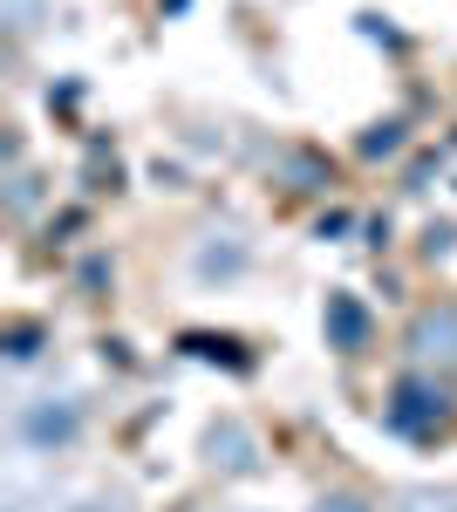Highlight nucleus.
Instances as JSON below:
<instances>
[{
  "label": "nucleus",
  "instance_id": "1",
  "mask_svg": "<svg viewBox=\"0 0 457 512\" xmlns=\"http://www.w3.org/2000/svg\"><path fill=\"white\" fill-rule=\"evenodd\" d=\"M21 437H28L35 451H62V444H76V437H82V403H76V396H35V403L21 410Z\"/></svg>",
  "mask_w": 457,
  "mask_h": 512
},
{
  "label": "nucleus",
  "instance_id": "8",
  "mask_svg": "<svg viewBox=\"0 0 457 512\" xmlns=\"http://www.w3.org/2000/svg\"><path fill=\"white\" fill-rule=\"evenodd\" d=\"M314 512H376V506H369V499H355V492H328Z\"/></svg>",
  "mask_w": 457,
  "mask_h": 512
},
{
  "label": "nucleus",
  "instance_id": "6",
  "mask_svg": "<svg viewBox=\"0 0 457 512\" xmlns=\"http://www.w3.org/2000/svg\"><path fill=\"white\" fill-rule=\"evenodd\" d=\"M41 14H48V0H0V21H7L14 35H28Z\"/></svg>",
  "mask_w": 457,
  "mask_h": 512
},
{
  "label": "nucleus",
  "instance_id": "2",
  "mask_svg": "<svg viewBox=\"0 0 457 512\" xmlns=\"http://www.w3.org/2000/svg\"><path fill=\"white\" fill-rule=\"evenodd\" d=\"M410 349H417L423 362L457 369V301H437V308H423V315L410 321Z\"/></svg>",
  "mask_w": 457,
  "mask_h": 512
},
{
  "label": "nucleus",
  "instance_id": "4",
  "mask_svg": "<svg viewBox=\"0 0 457 512\" xmlns=\"http://www.w3.org/2000/svg\"><path fill=\"white\" fill-rule=\"evenodd\" d=\"M444 410H451L444 390H430V383H396V410H389V417H396L403 431H423V424H444Z\"/></svg>",
  "mask_w": 457,
  "mask_h": 512
},
{
  "label": "nucleus",
  "instance_id": "9",
  "mask_svg": "<svg viewBox=\"0 0 457 512\" xmlns=\"http://www.w3.org/2000/svg\"><path fill=\"white\" fill-rule=\"evenodd\" d=\"M410 512H457V492H444V499H430V492H417V499H410Z\"/></svg>",
  "mask_w": 457,
  "mask_h": 512
},
{
  "label": "nucleus",
  "instance_id": "10",
  "mask_svg": "<svg viewBox=\"0 0 457 512\" xmlns=\"http://www.w3.org/2000/svg\"><path fill=\"white\" fill-rule=\"evenodd\" d=\"M362 151H369V158H382V151H396V130H376V137H362Z\"/></svg>",
  "mask_w": 457,
  "mask_h": 512
},
{
  "label": "nucleus",
  "instance_id": "3",
  "mask_svg": "<svg viewBox=\"0 0 457 512\" xmlns=\"http://www.w3.org/2000/svg\"><path fill=\"white\" fill-rule=\"evenodd\" d=\"M205 451H212V465H219V472H253V465H260V444H253V431H246V424H212V437H205Z\"/></svg>",
  "mask_w": 457,
  "mask_h": 512
},
{
  "label": "nucleus",
  "instance_id": "7",
  "mask_svg": "<svg viewBox=\"0 0 457 512\" xmlns=\"http://www.w3.org/2000/svg\"><path fill=\"white\" fill-rule=\"evenodd\" d=\"M239 267H246L239 246H205V253H198V274H239Z\"/></svg>",
  "mask_w": 457,
  "mask_h": 512
},
{
  "label": "nucleus",
  "instance_id": "5",
  "mask_svg": "<svg viewBox=\"0 0 457 512\" xmlns=\"http://www.w3.org/2000/svg\"><path fill=\"white\" fill-rule=\"evenodd\" d=\"M328 342L335 349H362L369 342V308L355 294H328Z\"/></svg>",
  "mask_w": 457,
  "mask_h": 512
}]
</instances>
